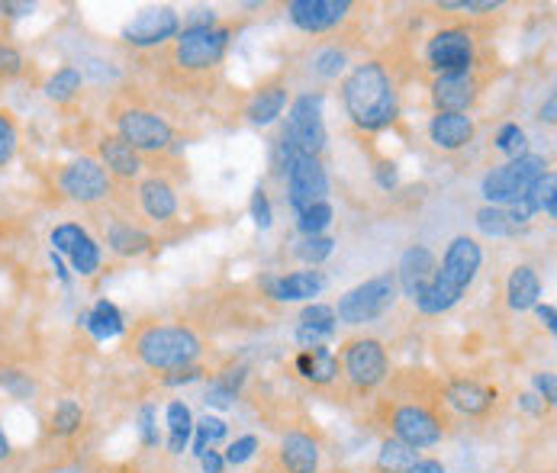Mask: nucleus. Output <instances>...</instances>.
I'll return each instance as SVG.
<instances>
[{"label": "nucleus", "instance_id": "nucleus-1", "mask_svg": "<svg viewBox=\"0 0 557 473\" xmlns=\"http://www.w3.org/2000/svg\"><path fill=\"white\" fill-rule=\"evenodd\" d=\"M342 103L348 120L361 133H381L399 116V90L391 69L381 59H368L342 80Z\"/></svg>", "mask_w": 557, "mask_h": 473}, {"label": "nucleus", "instance_id": "nucleus-2", "mask_svg": "<svg viewBox=\"0 0 557 473\" xmlns=\"http://www.w3.org/2000/svg\"><path fill=\"white\" fill-rule=\"evenodd\" d=\"M480 267H483V248L478 238L455 236L435 267L432 284L425 287L419 300H412L416 310L422 315H442L455 310L465 300V294L474 287Z\"/></svg>", "mask_w": 557, "mask_h": 473}, {"label": "nucleus", "instance_id": "nucleus-3", "mask_svg": "<svg viewBox=\"0 0 557 473\" xmlns=\"http://www.w3.org/2000/svg\"><path fill=\"white\" fill-rule=\"evenodd\" d=\"M200 351H203L200 335L184 322H177V325L149 322L133 338V354L139 358V364L149 371H159V374L197 364Z\"/></svg>", "mask_w": 557, "mask_h": 473}, {"label": "nucleus", "instance_id": "nucleus-4", "mask_svg": "<svg viewBox=\"0 0 557 473\" xmlns=\"http://www.w3.org/2000/svg\"><path fill=\"white\" fill-rule=\"evenodd\" d=\"M236 26L233 23H216V26H197V29H181L171 39L168 49V65L181 78H200L210 75L223 65L230 46H233Z\"/></svg>", "mask_w": 557, "mask_h": 473}, {"label": "nucleus", "instance_id": "nucleus-5", "mask_svg": "<svg viewBox=\"0 0 557 473\" xmlns=\"http://www.w3.org/2000/svg\"><path fill=\"white\" fill-rule=\"evenodd\" d=\"M325 120H322V94H300L290 110H287V123L277 136V158L274 167L284 174L287 161L294 155H322L325 149Z\"/></svg>", "mask_w": 557, "mask_h": 473}, {"label": "nucleus", "instance_id": "nucleus-6", "mask_svg": "<svg viewBox=\"0 0 557 473\" xmlns=\"http://www.w3.org/2000/svg\"><path fill=\"white\" fill-rule=\"evenodd\" d=\"M387 428L391 438H397L403 445L425 451L442 445L445 438V415L438 409V402L425 399V396H394L387 402Z\"/></svg>", "mask_w": 557, "mask_h": 473}, {"label": "nucleus", "instance_id": "nucleus-7", "mask_svg": "<svg viewBox=\"0 0 557 473\" xmlns=\"http://www.w3.org/2000/svg\"><path fill=\"white\" fill-rule=\"evenodd\" d=\"M338 368L355 396L377 394L391 381V354L381 338L374 335H351L342 341Z\"/></svg>", "mask_w": 557, "mask_h": 473}, {"label": "nucleus", "instance_id": "nucleus-8", "mask_svg": "<svg viewBox=\"0 0 557 473\" xmlns=\"http://www.w3.org/2000/svg\"><path fill=\"white\" fill-rule=\"evenodd\" d=\"M110 123H113V133L143 158H159L171 152V146H174L171 123L143 103H133V100L116 103L110 110Z\"/></svg>", "mask_w": 557, "mask_h": 473}, {"label": "nucleus", "instance_id": "nucleus-9", "mask_svg": "<svg viewBox=\"0 0 557 473\" xmlns=\"http://www.w3.org/2000/svg\"><path fill=\"white\" fill-rule=\"evenodd\" d=\"M548 158L545 155H525L509 158L506 164H496L483 174L480 181V194L486 200V207H509L516 200H522L545 174H548Z\"/></svg>", "mask_w": 557, "mask_h": 473}, {"label": "nucleus", "instance_id": "nucleus-10", "mask_svg": "<svg viewBox=\"0 0 557 473\" xmlns=\"http://www.w3.org/2000/svg\"><path fill=\"white\" fill-rule=\"evenodd\" d=\"M397 300V277H394V271H387V274H377V277H371V281L351 287L348 294H342V297H338V307H332V310H335V319H338L342 325H351V328H355V325L377 322L387 310H394Z\"/></svg>", "mask_w": 557, "mask_h": 473}, {"label": "nucleus", "instance_id": "nucleus-11", "mask_svg": "<svg viewBox=\"0 0 557 473\" xmlns=\"http://www.w3.org/2000/svg\"><path fill=\"white\" fill-rule=\"evenodd\" d=\"M425 65L432 75H455L478 69V36L465 23H451L435 29L425 39Z\"/></svg>", "mask_w": 557, "mask_h": 473}, {"label": "nucleus", "instance_id": "nucleus-12", "mask_svg": "<svg viewBox=\"0 0 557 473\" xmlns=\"http://www.w3.org/2000/svg\"><path fill=\"white\" fill-rule=\"evenodd\" d=\"M55 184L65 200L87 207V210H97L113 197V181L94 155H78L69 164H62V171L55 174Z\"/></svg>", "mask_w": 557, "mask_h": 473}, {"label": "nucleus", "instance_id": "nucleus-13", "mask_svg": "<svg viewBox=\"0 0 557 473\" xmlns=\"http://www.w3.org/2000/svg\"><path fill=\"white\" fill-rule=\"evenodd\" d=\"M287 177V203L294 213H304L307 207L322 203L329 194V174L317 155H294L284 167Z\"/></svg>", "mask_w": 557, "mask_h": 473}, {"label": "nucleus", "instance_id": "nucleus-14", "mask_svg": "<svg viewBox=\"0 0 557 473\" xmlns=\"http://www.w3.org/2000/svg\"><path fill=\"white\" fill-rule=\"evenodd\" d=\"M49 241H52V251L59 258H69V264L78 277H94L103 264L100 241L90 236L81 223H59Z\"/></svg>", "mask_w": 557, "mask_h": 473}, {"label": "nucleus", "instance_id": "nucleus-15", "mask_svg": "<svg viewBox=\"0 0 557 473\" xmlns=\"http://www.w3.org/2000/svg\"><path fill=\"white\" fill-rule=\"evenodd\" d=\"M483 80L478 69L471 72H455V75H435L429 87V100L435 113H471L478 107Z\"/></svg>", "mask_w": 557, "mask_h": 473}, {"label": "nucleus", "instance_id": "nucleus-16", "mask_svg": "<svg viewBox=\"0 0 557 473\" xmlns=\"http://www.w3.org/2000/svg\"><path fill=\"white\" fill-rule=\"evenodd\" d=\"M181 33V16L171 7H149L123 26V42L133 49H161Z\"/></svg>", "mask_w": 557, "mask_h": 473}, {"label": "nucleus", "instance_id": "nucleus-17", "mask_svg": "<svg viewBox=\"0 0 557 473\" xmlns=\"http://www.w3.org/2000/svg\"><path fill=\"white\" fill-rule=\"evenodd\" d=\"M351 10H355L351 0H290L287 20L310 36H325L335 33L351 16Z\"/></svg>", "mask_w": 557, "mask_h": 473}, {"label": "nucleus", "instance_id": "nucleus-18", "mask_svg": "<svg viewBox=\"0 0 557 473\" xmlns=\"http://www.w3.org/2000/svg\"><path fill=\"white\" fill-rule=\"evenodd\" d=\"M136 203L143 210V216L156 226H168L177 220L181 203H177V190L164 174H146L136 184Z\"/></svg>", "mask_w": 557, "mask_h": 473}, {"label": "nucleus", "instance_id": "nucleus-19", "mask_svg": "<svg viewBox=\"0 0 557 473\" xmlns=\"http://www.w3.org/2000/svg\"><path fill=\"white\" fill-rule=\"evenodd\" d=\"M94 158L103 164L113 184H133L143 177V155L133 152L116 133H100L94 142Z\"/></svg>", "mask_w": 557, "mask_h": 473}, {"label": "nucleus", "instance_id": "nucleus-20", "mask_svg": "<svg viewBox=\"0 0 557 473\" xmlns=\"http://www.w3.org/2000/svg\"><path fill=\"white\" fill-rule=\"evenodd\" d=\"M435 267H438V258L429 245H409L399 258L397 271H394L399 294L409 300H419L425 294V287L432 284Z\"/></svg>", "mask_w": 557, "mask_h": 473}, {"label": "nucleus", "instance_id": "nucleus-21", "mask_svg": "<svg viewBox=\"0 0 557 473\" xmlns=\"http://www.w3.org/2000/svg\"><path fill=\"white\" fill-rule=\"evenodd\" d=\"M319 464H322V445L313 432L290 428L281 435V445H277L281 473H319Z\"/></svg>", "mask_w": 557, "mask_h": 473}, {"label": "nucleus", "instance_id": "nucleus-22", "mask_svg": "<svg viewBox=\"0 0 557 473\" xmlns=\"http://www.w3.org/2000/svg\"><path fill=\"white\" fill-rule=\"evenodd\" d=\"M442 396H445V402L455 409V412H461V415H468V419H483V415H490L493 409H496V387H490V384H480V381H471V377H455V381H448L445 387H442Z\"/></svg>", "mask_w": 557, "mask_h": 473}, {"label": "nucleus", "instance_id": "nucleus-23", "mask_svg": "<svg viewBox=\"0 0 557 473\" xmlns=\"http://www.w3.org/2000/svg\"><path fill=\"white\" fill-rule=\"evenodd\" d=\"M478 123L471 113H432L429 120V142L438 152H461L474 142Z\"/></svg>", "mask_w": 557, "mask_h": 473}, {"label": "nucleus", "instance_id": "nucleus-24", "mask_svg": "<svg viewBox=\"0 0 557 473\" xmlns=\"http://www.w3.org/2000/svg\"><path fill=\"white\" fill-rule=\"evenodd\" d=\"M325 274L322 271H294V274H281V277H264L261 287L268 290L271 300L277 303H307L325 290Z\"/></svg>", "mask_w": 557, "mask_h": 473}, {"label": "nucleus", "instance_id": "nucleus-25", "mask_svg": "<svg viewBox=\"0 0 557 473\" xmlns=\"http://www.w3.org/2000/svg\"><path fill=\"white\" fill-rule=\"evenodd\" d=\"M287 103H290V87H287V80H264V84L248 97V103H245V120H248L251 126H271V123H277V120L284 116Z\"/></svg>", "mask_w": 557, "mask_h": 473}, {"label": "nucleus", "instance_id": "nucleus-26", "mask_svg": "<svg viewBox=\"0 0 557 473\" xmlns=\"http://www.w3.org/2000/svg\"><path fill=\"white\" fill-rule=\"evenodd\" d=\"M294 371L317 390H325L332 387L338 377H342V368H338V354H332L329 345H319V348H310V351H300L294 358Z\"/></svg>", "mask_w": 557, "mask_h": 473}, {"label": "nucleus", "instance_id": "nucleus-27", "mask_svg": "<svg viewBox=\"0 0 557 473\" xmlns=\"http://www.w3.org/2000/svg\"><path fill=\"white\" fill-rule=\"evenodd\" d=\"M335 332H338L335 310H332L329 303H310V307L300 313V319H297V332H294V338H297V345H300L304 351H310V348L325 345Z\"/></svg>", "mask_w": 557, "mask_h": 473}, {"label": "nucleus", "instance_id": "nucleus-28", "mask_svg": "<svg viewBox=\"0 0 557 473\" xmlns=\"http://www.w3.org/2000/svg\"><path fill=\"white\" fill-rule=\"evenodd\" d=\"M103 241L116 258H139L156 245V238L129 220H107L103 223Z\"/></svg>", "mask_w": 557, "mask_h": 473}, {"label": "nucleus", "instance_id": "nucleus-29", "mask_svg": "<svg viewBox=\"0 0 557 473\" xmlns=\"http://www.w3.org/2000/svg\"><path fill=\"white\" fill-rule=\"evenodd\" d=\"M506 303L512 313H529L542 303V277L532 264H516L506 281Z\"/></svg>", "mask_w": 557, "mask_h": 473}, {"label": "nucleus", "instance_id": "nucleus-30", "mask_svg": "<svg viewBox=\"0 0 557 473\" xmlns=\"http://www.w3.org/2000/svg\"><path fill=\"white\" fill-rule=\"evenodd\" d=\"M248 381V364H226L220 374H213L210 387H207V402L213 409H230L236 402V396L242 394Z\"/></svg>", "mask_w": 557, "mask_h": 473}, {"label": "nucleus", "instance_id": "nucleus-31", "mask_svg": "<svg viewBox=\"0 0 557 473\" xmlns=\"http://www.w3.org/2000/svg\"><path fill=\"white\" fill-rule=\"evenodd\" d=\"M81 322L97 341H107V338H116L126 332V319L116 310V303H110V300H97L90 313L81 315Z\"/></svg>", "mask_w": 557, "mask_h": 473}, {"label": "nucleus", "instance_id": "nucleus-32", "mask_svg": "<svg viewBox=\"0 0 557 473\" xmlns=\"http://www.w3.org/2000/svg\"><path fill=\"white\" fill-rule=\"evenodd\" d=\"M81 87H84V72L75 69V65H62L59 72H52L49 80L42 84V90H46V97L52 100V103H72L75 97L81 94Z\"/></svg>", "mask_w": 557, "mask_h": 473}, {"label": "nucleus", "instance_id": "nucleus-33", "mask_svg": "<svg viewBox=\"0 0 557 473\" xmlns=\"http://www.w3.org/2000/svg\"><path fill=\"white\" fill-rule=\"evenodd\" d=\"M81 428H84V406L78 399H62L49 415V435L65 441V438H75Z\"/></svg>", "mask_w": 557, "mask_h": 473}, {"label": "nucleus", "instance_id": "nucleus-34", "mask_svg": "<svg viewBox=\"0 0 557 473\" xmlns=\"http://www.w3.org/2000/svg\"><path fill=\"white\" fill-rule=\"evenodd\" d=\"M419 458L422 455L416 448H409V445H403V441L387 435L381 451H377V458H374V473H403L409 464H416Z\"/></svg>", "mask_w": 557, "mask_h": 473}, {"label": "nucleus", "instance_id": "nucleus-35", "mask_svg": "<svg viewBox=\"0 0 557 473\" xmlns=\"http://www.w3.org/2000/svg\"><path fill=\"white\" fill-rule=\"evenodd\" d=\"M474 223H478V229L483 236H493V238H512L519 236V226H512V220L506 216V210L503 207H480L478 213H474Z\"/></svg>", "mask_w": 557, "mask_h": 473}, {"label": "nucleus", "instance_id": "nucleus-36", "mask_svg": "<svg viewBox=\"0 0 557 473\" xmlns=\"http://www.w3.org/2000/svg\"><path fill=\"white\" fill-rule=\"evenodd\" d=\"M194 432H197V438H194V455L200 458L203 451L216 448V445L230 435V425H226L220 415H203L200 422H194Z\"/></svg>", "mask_w": 557, "mask_h": 473}, {"label": "nucleus", "instance_id": "nucleus-37", "mask_svg": "<svg viewBox=\"0 0 557 473\" xmlns=\"http://www.w3.org/2000/svg\"><path fill=\"white\" fill-rule=\"evenodd\" d=\"M0 390L13 399H29L36 394V377L26 371V368H13V364H3L0 368Z\"/></svg>", "mask_w": 557, "mask_h": 473}, {"label": "nucleus", "instance_id": "nucleus-38", "mask_svg": "<svg viewBox=\"0 0 557 473\" xmlns=\"http://www.w3.org/2000/svg\"><path fill=\"white\" fill-rule=\"evenodd\" d=\"M20 152V123L13 110L0 107V171L10 167V161Z\"/></svg>", "mask_w": 557, "mask_h": 473}, {"label": "nucleus", "instance_id": "nucleus-39", "mask_svg": "<svg viewBox=\"0 0 557 473\" xmlns=\"http://www.w3.org/2000/svg\"><path fill=\"white\" fill-rule=\"evenodd\" d=\"M332 203L329 200H322V203H313V207H307L304 213H297V229L307 236H325V229L332 226Z\"/></svg>", "mask_w": 557, "mask_h": 473}, {"label": "nucleus", "instance_id": "nucleus-40", "mask_svg": "<svg viewBox=\"0 0 557 473\" xmlns=\"http://www.w3.org/2000/svg\"><path fill=\"white\" fill-rule=\"evenodd\" d=\"M345 65H348V55L338 49V46H322L317 55H313V75L322 80H335L342 72H345Z\"/></svg>", "mask_w": 557, "mask_h": 473}, {"label": "nucleus", "instance_id": "nucleus-41", "mask_svg": "<svg viewBox=\"0 0 557 473\" xmlns=\"http://www.w3.org/2000/svg\"><path fill=\"white\" fill-rule=\"evenodd\" d=\"M493 146H496V152H503L506 158H519L529 152V136H525V129L519 123H503Z\"/></svg>", "mask_w": 557, "mask_h": 473}, {"label": "nucleus", "instance_id": "nucleus-42", "mask_svg": "<svg viewBox=\"0 0 557 473\" xmlns=\"http://www.w3.org/2000/svg\"><path fill=\"white\" fill-rule=\"evenodd\" d=\"M332 251H335V238L332 236H307L297 245V258L307 261L310 267H319Z\"/></svg>", "mask_w": 557, "mask_h": 473}, {"label": "nucleus", "instance_id": "nucleus-43", "mask_svg": "<svg viewBox=\"0 0 557 473\" xmlns=\"http://www.w3.org/2000/svg\"><path fill=\"white\" fill-rule=\"evenodd\" d=\"M164 425H168V435H194V415L187 409V402L181 399H171L164 406Z\"/></svg>", "mask_w": 557, "mask_h": 473}, {"label": "nucleus", "instance_id": "nucleus-44", "mask_svg": "<svg viewBox=\"0 0 557 473\" xmlns=\"http://www.w3.org/2000/svg\"><path fill=\"white\" fill-rule=\"evenodd\" d=\"M255 451H258V438L255 435H242L223 451V461H226V468H242V464H248L255 458Z\"/></svg>", "mask_w": 557, "mask_h": 473}, {"label": "nucleus", "instance_id": "nucleus-45", "mask_svg": "<svg viewBox=\"0 0 557 473\" xmlns=\"http://www.w3.org/2000/svg\"><path fill=\"white\" fill-rule=\"evenodd\" d=\"M26 59L13 42H0V80H13L23 75Z\"/></svg>", "mask_w": 557, "mask_h": 473}, {"label": "nucleus", "instance_id": "nucleus-46", "mask_svg": "<svg viewBox=\"0 0 557 473\" xmlns=\"http://www.w3.org/2000/svg\"><path fill=\"white\" fill-rule=\"evenodd\" d=\"M136 422H139V438H143V445H146V448H159V412H156L152 402H146V406L139 409V419H136Z\"/></svg>", "mask_w": 557, "mask_h": 473}, {"label": "nucleus", "instance_id": "nucleus-47", "mask_svg": "<svg viewBox=\"0 0 557 473\" xmlns=\"http://www.w3.org/2000/svg\"><path fill=\"white\" fill-rule=\"evenodd\" d=\"M539 213H545L548 220L557 216V174L548 171L542 181H539Z\"/></svg>", "mask_w": 557, "mask_h": 473}, {"label": "nucleus", "instance_id": "nucleus-48", "mask_svg": "<svg viewBox=\"0 0 557 473\" xmlns=\"http://www.w3.org/2000/svg\"><path fill=\"white\" fill-rule=\"evenodd\" d=\"M251 220H255L258 229H271V223H274V210H271V200H268L261 184L251 194Z\"/></svg>", "mask_w": 557, "mask_h": 473}, {"label": "nucleus", "instance_id": "nucleus-49", "mask_svg": "<svg viewBox=\"0 0 557 473\" xmlns=\"http://www.w3.org/2000/svg\"><path fill=\"white\" fill-rule=\"evenodd\" d=\"M200 377H203V368H200V364H190V368L168 371V374L161 377V384H164V387H181V384H194V381H200Z\"/></svg>", "mask_w": 557, "mask_h": 473}, {"label": "nucleus", "instance_id": "nucleus-50", "mask_svg": "<svg viewBox=\"0 0 557 473\" xmlns=\"http://www.w3.org/2000/svg\"><path fill=\"white\" fill-rule=\"evenodd\" d=\"M535 390H539V399L542 406H555L557 402V377L552 371H539L535 374Z\"/></svg>", "mask_w": 557, "mask_h": 473}, {"label": "nucleus", "instance_id": "nucleus-51", "mask_svg": "<svg viewBox=\"0 0 557 473\" xmlns=\"http://www.w3.org/2000/svg\"><path fill=\"white\" fill-rule=\"evenodd\" d=\"M374 177H377V187H381V190H394L399 184L397 164H394V161H377Z\"/></svg>", "mask_w": 557, "mask_h": 473}, {"label": "nucleus", "instance_id": "nucleus-52", "mask_svg": "<svg viewBox=\"0 0 557 473\" xmlns=\"http://www.w3.org/2000/svg\"><path fill=\"white\" fill-rule=\"evenodd\" d=\"M200 468H203V473H223V471H226L223 451H216V448L203 451V455H200Z\"/></svg>", "mask_w": 557, "mask_h": 473}, {"label": "nucleus", "instance_id": "nucleus-53", "mask_svg": "<svg viewBox=\"0 0 557 473\" xmlns=\"http://www.w3.org/2000/svg\"><path fill=\"white\" fill-rule=\"evenodd\" d=\"M403 473H448V468L438 458H419L416 464H409Z\"/></svg>", "mask_w": 557, "mask_h": 473}, {"label": "nucleus", "instance_id": "nucleus-54", "mask_svg": "<svg viewBox=\"0 0 557 473\" xmlns=\"http://www.w3.org/2000/svg\"><path fill=\"white\" fill-rule=\"evenodd\" d=\"M535 313H539V319H542V325H545V328H548V332H555L557 328V313H555V307H552V303H539V307H535Z\"/></svg>", "mask_w": 557, "mask_h": 473}, {"label": "nucleus", "instance_id": "nucleus-55", "mask_svg": "<svg viewBox=\"0 0 557 473\" xmlns=\"http://www.w3.org/2000/svg\"><path fill=\"white\" fill-rule=\"evenodd\" d=\"M164 445H168V455H184L187 445H190V438H187V435H168Z\"/></svg>", "mask_w": 557, "mask_h": 473}, {"label": "nucleus", "instance_id": "nucleus-56", "mask_svg": "<svg viewBox=\"0 0 557 473\" xmlns=\"http://www.w3.org/2000/svg\"><path fill=\"white\" fill-rule=\"evenodd\" d=\"M555 113H557V100H555V94H552V97H548V103L539 110V120H542V123H548V126H555Z\"/></svg>", "mask_w": 557, "mask_h": 473}, {"label": "nucleus", "instance_id": "nucleus-57", "mask_svg": "<svg viewBox=\"0 0 557 473\" xmlns=\"http://www.w3.org/2000/svg\"><path fill=\"white\" fill-rule=\"evenodd\" d=\"M0 10L10 16H26V13H33V3H0Z\"/></svg>", "mask_w": 557, "mask_h": 473}, {"label": "nucleus", "instance_id": "nucleus-58", "mask_svg": "<svg viewBox=\"0 0 557 473\" xmlns=\"http://www.w3.org/2000/svg\"><path fill=\"white\" fill-rule=\"evenodd\" d=\"M10 458H13V445H10V438H7V432L0 425V464H7Z\"/></svg>", "mask_w": 557, "mask_h": 473}, {"label": "nucleus", "instance_id": "nucleus-59", "mask_svg": "<svg viewBox=\"0 0 557 473\" xmlns=\"http://www.w3.org/2000/svg\"><path fill=\"white\" fill-rule=\"evenodd\" d=\"M120 473H126V471H120Z\"/></svg>", "mask_w": 557, "mask_h": 473}]
</instances>
